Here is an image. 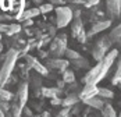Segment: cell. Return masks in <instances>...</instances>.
I'll return each mask as SVG.
<instances>
[{
  "label": "cell",
  "mask_w": 121,
  "mask_h": 117,
  "mask_svg": "<svg viewBox=\"0 0 121 117\" xmlns=\"http://www.w3.org/2000/svg\"><path fill=\"white\" fill-rule=\"evenodd\" d=\"M118 54H120L118 49H111V50H109L104 57L102 58L100 61H97V64L95 67H92L91 70L85 74L82 81L85 84H96V85L100 81H103L104 77L109 74L111 66L114 64L116 58L118 57Z\"/></svg>",
  "instance_id": "cell-1"
},
{
  "label": "cell",
  "mask_w": 121,
  "mask_h": 117,
  "mask_svg": "<svg viewBox=\"0 0 121 117\" xmlns=\"http://www.w3.org/2000/svg\"><path fill=\"white\" fill-rule=\"evenodd\" d=\"M18 57H20V54H18V50L15 47H11L6 53L3 64L0 67V86H6L7 81L10 80V77L13 75V71L15 68Z\"/></svg>",
  "instance_id": "cell-2"
},
{
  "label": "cell",
  "mask_w": 121,
  "mask_h": 117,
  "mask_svg": "<svg viewBox=\"0 0 121 117\" xmlns=\"http://www.w3.org/2000/svg\"><path fill=\"white\" fill-rule=\"evenodd\" d=\"M54 13H56V27L57 28H65L67 25L71 24V21L74 18L73 10L67 4L56 6L54 7Z\"/></svg>",
  "instance_id": "cell-3"
},
{
  "label": "cell",
  "mask_w": 121,
  "mask_h": 117,
  "mask_svg": "<svg viewBox=\"0 0 121 117\" xmlns=\"http://www.w3.org/2000/svg\"><path fill=\"white\" fill-rule=\"evenodd\" d=\"M111 45H113V43H111V40H110L109 35L100 36L96 40L93 49H92V56H93V58H95L96 61H100L102 58L106 56V53L110 50V46H111Z\"/></svg>",
  "instance_id": "cell-4"
},
{
  "label": "cell",
  "mask_w": 121,
  "mask_h": 117,
  "mask_svg": "<svg viewBox=\"0 0 121 117\" xmlns=\"http://www.w3.org/2000/svg\"><path fill=\"white\" fill-rule=\"evenodd\" d=\"M67 50V36L65 35H57L50 43V53L54 57H61L64 56Z\"/></svg>",
  "instance_id": "cell-5"
},
{
  "label": "cell",
  "mask_w": 121,
  "mask_h": 117,
  "mask_svg": "<svg viewBox=\"0 0 121 117\" xmlns=\"http://www.w3.org/2000/svg\"><path fill=\"white\" fill-rule=\"evenodd\" d=\"M28 92H29V84H28L26 81H22L20 85H18L17 92H15V95L13 96L11 100L15 102L20 107L24 109L25 105H26V102H28Z\"/></svg>",
  "instance_id": "cell-6"
},
{
  "label": "cell",
  "mask_w": 121,
  "mask_h": 117,
  "mask_svg": "<svg viewBox=\"0 0 121 117\" xmlns=\"http://www.w3.org/2000/svg\"><path fill=\"white\" fill-rule=\"evenodd\" d=\"M71 34L79 42V43H85L88 36H86V31L84 28V22L82 18H73V24H71Z\"/></svg>",
  "instance_id": "cell-7"
},
{
  "label": "cell",
  "mask_w": 121,
  "mask_h": 117,
  "mask_svg": "<svg viewBox=\"0 0 121 117\" xmlns=\"http://www.w3.org/2000/svg\"><path fill=\"white\" fill-rule=\"evenodd\" d=\"M25 57V61H26V67L28 68H32L34 71H36L38 74H40V75H45V77H48L49 75V68L46 67V66H43L42 63H39L38 61V58L32 57V56H24Z\"/></svg>",
  "instance_id": "cell-8"
},
{
  "label": "cell",
  "mask_w": 121,
  "mask_h": 117,
  "mask_svg": "<svg viewBox=\"0 0 121 117\" xmlns=\"http://www.w3.org/2000/svg\"><path fill=\"white\" fill-rule=\"evenodd\" d=\"M106 11L110 20L120 18L121 14V0H106Z\"/></svg>",
  "instance_id": "cell-9"
},
{
  "label": "cell",
  "mask_w": 121,
  "mask_h": 117,
  "mask_svg": "<svg viewBox=\"0 0 121 117\" xmlns=\"http://www.w3.org/2000/svg\"><path fill=\"white\" fill-rule=\"evenodd\" d=\"M46 66L52 70H56V71H60L63 72L64 70L68 68L70 66V61L67 58H61V57H53V58H49L46 61Z\"/></svg>",
  "instance_id": "cell-10"
},
{
  "label": "cell",
  "mask_w": 121,
  "mask_h": 117,
  "mask_svg": "<svg viewBox=\"0 0 121 117\" xmlns=\"http://www.w3.org/2000/svg\"><path fill=\"white\" fill-rule=\"evenodd\" d=\"M110 25H111V20H100V21H96V22L91 27L89 32H86L88 39H89V38H92V36H95V35H97L99 32L106 31Z\"/></svg>",
  "instance_id": "cell-11"
},
{
  "label": "cell",
  "mask_w": 121,
  "mask_h": 117,
  "mask_svg": "<svg viewBox=\"0 0 121 117\" xmlns=\"http://www.w3.org/2000/svg\"><path fill=\"white\" fill-rule=\"evenodd\" d=\"M97 92H99V88H97L96 84H85V86L81 89L78 98H79V100L82 102V100H85V99L97 96Z\"/></svg>",
  "instance_id": "cell-12"
},
{
  "label": "cell",
  "mask_w": 121,
  "mask_h": 117,
  "mask_svg": "<svg viewBox=\"0 0 121 117\" xmlns=\"http://www.w3.org/2000/svg\"><path fill=\"white\" fill-rule=\"evenodd\" d=\"M11 1H13V7L10 13H14L15 20H20L22 11L25 10V0H11Z\"/></svg>",
  "instance_id": "cell-13"
},
{
  "label": "cell",
  "mask_w": 121,
  "mask_h": 117,
  "mask_svg": "<svg viewBox=\"0 0 121 117\" xmlns=\"http://www.w3.org/2000/svg\"><path fill=\"white\" fill-rule=\"evenodd\" d=\"M85 105L88 106V107H92V109H97V110H100L103 106H104V100L102 99V98H99V96H93V98H89V99H85L82 100Z\"/></svg>",
  "instance_id": "cell-14"
},
{
  "label": "cell",
  "mask_w": 121,
  "mask_h": 117,
  "mask_svg": "<svg viewBox=\"0 0 121 117\" xmlns=\"http://www.w3.org/2000/svg\"><path fill=\"white\" fill-rule=\"evenodd\" d=\"M61 95V88H45L42 86V91H40V96L43 98H48V99H52V98H56V96H60Z\"/></svg>",
  "instance_id": "cell-15"
},
{
  "label": "cell",
  "mask_w": 121,
  "mask_h": 117,
  "mask_svg": "<svg viewBox=\"0 0 121 117\" xmlns=\"http://www.w3.org/2000/svg\"><path fill=\"white\" fill-rule=\"evenodd\" d=\"M109 38L113 45H121V24H118L117 27H114L111 29V32L109 34Z\"/></svg>",
  "instance_id": "cell-16"
},
{
  "label": "cell",
  "mask_w": 121,
  "mask_h": 117,
  "mask_svg": "<svg viewBox=\"0 0 121 117\" xmlns=\"http://www.w3.org/2000/svg\"><path fill=\"white\" fill-rule=\"evenodd\" d=\"M77 103H79V98L75 94H70L68 96H65V99H63V102H61V105L64 107H73Z\"/></svg>",
  "instance_id": "cell-17"
},
{
  "label": "cell",
  "mask_w": 121,
  "mask_h": 117,
  "mask_svg": "<svg viewBox=\"0 0 121 117\" xmlns=\"http://www.w3.org/2000/svg\"><path fill=\"white\" fill-rule=\"evenodd\" d=\"M40 14L39 11V9L38 7H32V9H28V10H24L22 14H21V17H20V20H31V18H34V17H38Z\"/></svg>",
  "instance_id": "cell-18"
},
{
  "label": "cell",
  "mask_w": 121,
  "mask_h": 117,
  "mask_svg": "<svg viewBox=\"0 0 121 117\" xmlns=\"http://www.w3.org/2000/svg\"><path fill=\"white\" fill-rule=\"evenodd\" d=\"M70 66H74L75 68H88L89 67V60H86L85 57L75 58V60H71L70 61Z\"/></svg>",
  "instance_id": "cell-19"
},
{
  "label": "cell",
  "mask_w": 121,
  "mask_h": 117,
  "mask_svg": "<svg viewBox=\"0 0 121 117\" xmlns=\"http://www.w3.org/2000/svg\"><path fill=\"white\" fill-rule=\"evenodd\" d=\"M120 82H121V54H118V61H117V67H116L114 77L111 78V84L113 85H118Z\"/></svg>",
  "instance_id": "cell-20"
},
{
  "label": "cell",
  "mask_w": 121,
  "mask_h": 117,
  "mask_svg": "<svg viewBox=\"0 0 121 117\" xmlns=\"http://www.w3.org/2000/svg\"><path fill=\"white\" fill-rule=\"evenodd\" d=\"M100 110H102V117H117V113H116L114 107L110 103H104V106Z\"/></svg>",
  "instance_id": "cell-21"
},
{
  "label": "cell",
  "mask_w": 121,
  "mask_h": 117,
  "mask_svg": "<svg viewBox=\"0 0 121 117\" xmlns=\"http://www.w3.org/2000/svg\"><path fill=\"white\" fill-rule=\"evenodd\" d=\"M31 81H32V89H34V95L35 96H40V91H42V81H40V78H36L35 75L31 78Z\"/></svg>",
  "instance_id": "cell-22"
},
{
  "label": "cell",
  "mask_w": 121,
  "mask_h": 117,
  "mask_svg": "<svg viewBox=\"0 0 121 117\" xmlns=\"http://www.w3.org/2000/svg\"><path fill=\"white\" fill-rule=\"evenodd\" d=\"M63 75V81L65 82V84H73V82H75V74H74V71H71V70H64L63 72H61Z\"/></svg>",
  "instance_id": "cell-23"
},
{
  "label": "cell",
  "mask_w": 121,
  "mask_h": 117,
  "mask_svg": "<svg viewBox=\"0 0 121 117\" xmlns=\"http://www.w3.org/2000/svg\"><path fill=\"white\" fill-rule=\"evenodd\" d=\"M97 96L102 98V99H111V98H114V92L107 89V88H99Z\"/></svg>",
  "instance_id": "cell-24"
},
{
  "label": "cell",
  "mask_w": 121,
  "mask_h": 117,
  "mask_svg": "<svg viewBox=\"0 0 121 117\" xmlns=\"http://www.w3.org/2000/svg\"><path fill=\"white\" fill-rule=\"evenodd\" d=\"M10 112H11V114L14 117H21L22 116V107H20L15 102H13V100H11V105H10Z\"/></svg>",
  "instance_id": "cell-25"
},
{
  "label": "cell",
  "mask_w": 121,
  "mask_h": 117,
  "mask_svg": "<svg viewBox=\"0 0 121 117\" xmlns=\"http://www.w3.org/2000/svg\"><path fill=\"white\" fill-rule=\"evenodd\" d=\"M64 54H65V58H67L68 61L81 57V54H79L77 50H74V49H68V47H67V50H65V53H64Z\"/></svg>",
  "instance_id": "cell-26"
},
{
  "label": "cell",
  "mask_w": 121,
  "mask_h": 117,
  "mask_svg": "<svg viewBox=\"0 0 121 117\" xmlns=\"http://www.w3.org/2000/svg\"><path fill=\"white\" fill-rule=\"evenodd\" d=\"M38 9H39L40 14H48V13H50V11H53V10H54V6L49 1V3H42Z\"/></svg>",
  "instance_id": "cell-27"
},
{
  "label": "cell",
  "mask_w": 121,
  "mask_h": 117,
  "mask_svg": "<svg viewBox=\"0 0 121 117\" xmlns=\"http://www.w3.org/2000/svg\"><path fill=\"white\" fill-rule=\"evenodd\" d=\"M13 96H14V95H13L10 91H7V89H4L3 86H0V99L10 102V100L13 99Z\"/></svg>",
  "instance_id": "cell-28"
},
{
  "label": "cell",
  "mask_w": 121,
  "mask_h": 117,
  "mask_svg": "<svg viewBox=\"0 0 121 117\" xmlns=\"http://www.w3.org/2000/svg\"><path fill=\"white\" fill-rule=\"evenodd\" d=\"M18 32H21V25L17 22H11L10 24V27H9V32H7V35H15V34H18Z\"/></svg>",
  "instance_id": "cell-29"
},
{
  "label": "cell",
  "mask_w": 121,
  "mask_h": 117,
  "mask_svg": "<svg viewBox=\"0 0 121 117\" xmlns=\"http://www.w3.org/2000/svg\"><path fill=\"white\" fill-rule=\"evenodd\" d=\"M13 1L11 0H0V10L3 11H11Z\"/></svg>",
  "instance_id": "cell-30"
},
{
  "label": "cell",
  "mask_w": 121,
  "mask_h": 117,
  "mask_svg": "<svg viewBox=\"0 0 121 117\" xmlns=\"http://www.w3.org/2000/svg\"><path fill=\"white\" fill-rule=\"evenodd\" d=\"M70 116H71V107H64L57 113L56 117H70Z\"/></svg>",
  "instance_id": "cell-31"
},
{
  "label": "cell",
  "mask_w": 121,
  "mask_h": 117,
  "mask_svg": "<svg viewBox=\"0 0 121 117\" xmlns=\"http://www.w3.org/2000/svg\"><path fill=\"white\" fill-rule=\"evenodd\" d=\"M99 3H100V0H86L84 6L86 9H93V7H96Z\"/></svg>",
  "instance_id": "cell-32"
},
{
  "label": "cell",
  "mask_w": 121,
  "mask_h": 117,
  "mask_svg": "<svg viewBox=\"0 0 121 117\" xmlns=\"http://www.w3.org/2000/svg\"><path fill=\"white\" fill-rule=\"evenodd\" d=\"M0 110H3V112H9V110H10V103H9L7 100L0 99Z\"/></svg>",
  "instance_id": "cell-33"
},
{
  "label": "cell",
  "mask_w": 121,
  "mask_h": 117,
  "mask_svg": "<svg viewBox=\"0 0 121 117\" xmlns=\"http://www.w3.org/2000/svg\"><path fill=\"white\" fill-rule=\"evenodd\" d=\"M81 113V106H79V103H77V105L73 106V109H71V114L73 116H77V114H79Z\"/></svg>",
  "instance_id": "cell-34"
},
{
  "label": "cell",
  "mask_w": 121,
  "mask_h": 117,
  "mask_svg": "<svg viewBox=\"0 0 121 117\" xmlns=\"http://www.w3.org/2000/svg\"><path fill=\"white\" fill-rule=\"evenodd\" d=\"M86 0H65V3L68 4H77V6H84Z\"/></svg>",
  "instance_id": "cell-35"
},
{
  "label": "cell",
  "mask_w": 121,
  "mask_h": 117,
  "mask_svg": "<svg viewBox=\"0 0 121 117\" xmlns=\"http://www.w3.org/2000/svg\"><path fill=\"white\" fill-rule=\"evenodd\" d=\"M61 102H63V99H60V96H56V98H52V99H50V103H52V106L61 105Z\"/></svg>",
  "instance_id": "cell-36"
},
{
  "label": "cell",
  "mask_w": 121,
  "mask_h": 117,
  "mask_svg": "<svg viewBox=\"0 0 121 117\" xmlns=\"http://www.w3.org/2000/svg\"><path fill=\"white\" fill-rule=\"evenodd\" d=\"M9 27H10V24L0 22V34H1V32H4V34H7V32H9Z\"/></svg>",
  "instance_id": "cell-37"
},
{
  "label": "cell",
  "mask_w": 121,
  "mask_h": 117,
  "mask_svg": "<svg viewBox=\"0 0 121 117\" xmlns=\"http://www.w3.org/2000/svg\"><path fill=\"white\" fill-rule=\"evenodd\" d=\"M25 22H24V25L25 27H29V25H32V18L31 20H24Z\"/></svg>",
  "instance_id": "cell-38"
},
{
  "label": "cell",
  "mask_w": 121,
  "mask_h": 117,
  "mask_svg": "<svg viewBox=\"0 0 121 117\" xmlns=\"http://www.w3.org/2000/svg\"><path fill=\"white\" fill-rule=\"evenodd\" d=\"M40 117H52V116H50V113H49V112H43V113L40 114Z\"/></svg>",
  "instance_id": "cell-39"
},
{
  "label": "cell",
  "mask_w": 121,
  "mask_h": 117,
  "mask_svg": "<svg viewBox=\"0 0 121 117\" xmlns=\"http://www.w3.org/2000/svg\"><path fill=\"white\" fill-rule=\"evenodd\" d=\"M39 54H40V57H46V56H48V53H46V52H43V50H40V52H39Z\"/></svg>",
  "instance_id": "cell-40"
},
{
  "label": "cell",
  "mask_w": 121,
  "mask_h": 117,
  "mask_svg": "<svg viewBox=\"0 0 121 117\" xmlns=\"http://www.w3.org/2000/svg\"><path fill=\"white\" fill-rule=\"evenodd\" d=\"M0 117H6V112H3V110H0Z\"/></svg>",
  "instance_id": "cell-41"
},
{
  "label": "cell",
  "mask_w": 121,
  "mask_h": 117,
  "mask_svg": "<svg viewBox=\"0 0 121 117\" xmlns=\"http://www.w3.org/2000/svg\"><path fill=\"white\" fill-rule=\"evenodd\" d=\"M82 117H89V116H88V114H85V113H84V114H82Z\"/></svg>",
  "instance_id": "cell-42"
},
{
  "label": "cell",
  "mask_w": 121,
  "mask_h": 117,
  "mask_svg": "<svg viewBox=\"0 0 121 117\" xmlns=\"http://www.w3.org/2000/svg\"><path fill=\"white\" fill-rule=\"evenodd\" d=\"M93 117H100V116H99V114H95V116H93Z\"/></svg>",
  "instance_id": "cell-43"
},
{
  "label": "cell",
  "mask_w": 121,
  "mask_h": 117,
  "mask_svg": "<svg viewBox=\"0 0 121 117\" xmlns=\"http://www.w3.org/2000/svg\"><path fill=\"white\" fill-rule=\"evenodd\" d=\"M117 117H121V112H120V114H118V116H117Z\"/></svg>",
  "instance_id": "cell-44"
},
{
  "label": "cell",
  "mask_w": 121,
  "mask_h": 117,
  "mask_svg": "<svg viewBox=\"0 0 121 117\" xmlns=\"http://www.w3.org/2000/svg\"><path fill=\"white\" fill-rule=\"evenodd\" d=\"M34 117H40V116H34Z\"/></svg>",
  "instance_id": "cell-45"
},
{
  "label": "cell",
  "mask_w": 121,
  "mask_h": 117,
  "mask_svg": "<svg viewBox=\"0 0 121 117\" xmlns=\"http://www.w3.org/2000/svg\"><path fill=\"white\" fill-rule=\"evenodd\" d=\"M120 18H121V14H120Z\"/></svg>",
  "instance_id": "cell-46"
},
{
  "label": "cell",
  "mask_w": 121,
  "mask_h": 117,
  "mask_svg": "<svg viewBox=\"0 0 121 117\" xmlns=\"http://www.w3.org/2000/svg\"><path fill=\"white\" fill-rule=\"evenodd\" d=\"M120 105H121V102H120Z\"/></svg>",
  "instance_id": "cell-47"
}]
</instances>
